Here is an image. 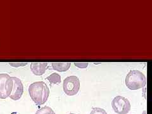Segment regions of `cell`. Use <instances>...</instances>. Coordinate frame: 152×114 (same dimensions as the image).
Masks as SVG:
<instances>
[{
    "label": "cell",
    "mask_w": 152,
    "mask_h": 114,
    "mask_svg": "<svg viewBox=\"0 0 152 114\" xmlns=\"http://www.w3.org/2000/svg\"><path fill=\"white\" fill-rule=\"evenodd\" d=\"M28 91L32 100L37 105L45 104L50 95L49 88L43 81L32 83L28 87Z\"/></svg>",
    "instance_id": "cell-1"
},
{
    "label": "cell",
    "mask_w": 152,
    "mask_h": 114,
    "mask_svg": "<svg viewBox=\"0 0 152 114\" xmlns=\"http://www.w3.org/2000/svg\"><path fill=\"white\" fill-rule=\"evenodd\" d=\"M125 84L130 90L140 89L146 86V77L141 71L132 70L126 75Z\"/></svg>",
    "instance_id": "cell-2"
},
{
    "label": "cell",
    "mask_w": 152,
    "mask_h": 114,
    "mask_svg": "<svg viewBox=\"0 0 152 114\" xmlns=\"http://www.w3.org/2000/svg\"><path fill=\"white\" fill-rule=\"evenodd\" d=\"M80 80L77 76H69L64 80V91L68 96H74L78 93L80 89Z\"/></svg>",
    "instance_id": "cell-3"
},
{
    "label": "cell",
    "mask_w": 152,
    "mask_h": 114,
    "mask_svg": "<svg viewBox=\"0 0 152 114\" xmlns=\"http://www.w3.org/2000/svg\"><path fill=\"white\" fill-rule=\"evenodd\" d=\"M113 111L117 114H127L131 110V103L127 98L122 96H117L112 102Z\"/></svg>",
    "instance_id": "cell-4"
},
{
    "label": "cell",
    "mask_w": 152,
    "mask_h": 114,
    "mask_svg": "<svg viewBox=\"0 0 152 114\" xmlns=\"http://www.w3.org/2000/svg\"><path fill=\"white\" fill-rule=\"evenodd\" d=\"M12 86V77L7 74H0V98L6 99L10 96Z\"/></svg>",
    "instance_id": "cell-5"
},
{
    "label": "cell",
    "mask_w": 152,
    "mask_h": 114,
    "mask_svg": "<svg viewBox=\"0 0 152 114\" xmlns=\"http://www.w3.org/2000/svg\"><path fill=\"white\" fill-rule=\"evenodd\" d=\"M13 86H12V89L10 95V98L13 100H18L20 99L23 93V86L20 79L16 77H12Z\"/></svg>",
    "instance_id": "cell-6"
},
{
    "label": "cell",
    "mask_w": 152,
    "mask_h": 114,
    "mask_svg": "<svg viewBox=\"0 0 152 114\" xmlns=\"http://www.w3.org/2000/svg\"><path fill=\"white\" fill-rule=\"evenodd\" d=\"M48 66L46 62H32L31 65L32 72L36 75L40 76L43 75Z\"/></svg>",
    "instance_id": "cell-7"
},
{
    "label": "cell",
    "mask_w": 152,
    "mask_h": 114,
    "mask_svg": "<svg viewBox=\"0 0 152 114\" xmlns=\"http://www.w3.org/2000/svg\"><path fill=\"white\" fill-rule=\"evenodd\" d=\"M71 65L70 62H53L51 63L52 68L53 70L58 71V72H66L67 71Z\"/></svg>",
    "instance_id": "cell-8"
},
{
    "label": "cell",
    "mask_w": 152,
    "mask_h": 114,
    "mask_svg": "<svg viewBox=\"0 0 152 114\" xmlns=\"http://www.w3.org/2000/svg\"><path fill=\"white\" fill-rule=\"evenodd\" d=\"M51 84H57L61 83V76L57 73L51 74L48 77H46Z\"/></svg>",
    "instance_id": "cell-9"
},
{
    "label": "cell",
    "mask_w": 152,
    "mask_h": 114,
    "mask_svg": "<svg viewBox=\"0 0 152 114\" xmlns=\"http://www.w3.org/2000/svg\"><path fill=\"white\" fill-rule=\"evenodd\" d=\"M36 114H55V112L53 110V109L50 107H44L41 108L38 110Z\"/></svg>",
    "instance_id": "cell-10"
},
{
    "label": "cell",
    "mask_w": 152,
    "mask_h": 114,
    "mask_svg": "<svg viewBox=\"0 0 152 114\" xmlns=\"http://www.w3.org/2000/svg\"><path fill=\"white\" fill-rule=\"evenodd\" d=\"M90 114H107V113L102 108H94Z\"/></svg>",
    "instance_id": "cell-11"
},
{
    "label": "cell",
    "mask_w": 152,
    "mask_h": 114,
    "mask_svg": "<svg viewBox=\"0 0 152 114\" xmlns=\"http://www.w3.org/2000/svg\"><path fill=\"white\" fill-rule=\"evenodd\" d=\"M89 64L88 63H84V62H75L74 65L80 69H85L88 67Z\"/></svg>",
    "instance_id": "cell-12"
},
{
    "label": "cell",
    "mask_w": 152,
    "mask_h": 114,
    "mask_svg": "<svg viewBox=\"0 0 152 114\" xmlns=\"http://www.w3.org/2000/svg\"><path fill=\"white\" fill-rule=\"evenodd\" d=\"M9 65L10 66H14V67H18V66H26L27 65V63H23V62H15V63H9Z\"/></svg>",
    "instance_id": "cell-13"
},
{
    "label": "cell",
    "mask_w": 152,
    "mask_h": 114,
    "mask_svg": "<svg viewBox=\"0 0 152 114\" xmlns=\"http://www.w3.org/2000/svg\"><path fill=\"white\" fill-rule=\"evenodd\" d=\"M69 114H75V113H69Z\"/></svg>",
    "instance_id": "cell-14"
}]
</instances>
